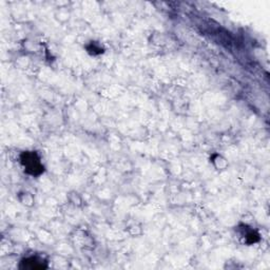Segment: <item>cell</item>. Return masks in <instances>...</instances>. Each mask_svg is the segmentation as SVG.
Instances as JSON below:
<instances>
[{"instance_id": "6da1fadb", "label": "cell", "mask_w": 270, "mask_h": 270, "mask_svg": "<svg viewBox=\"0 0 270 270\" xmlns=\"http://www.w3.org/2000/svg\"><path fill=\"white\" fill-rule=\"evenodd\" d=\"M23 162L27 168V171L31 174H38L41 172V165L39 160L36 158L34 153H26L24 154Z\"/></svg>"}]
</instances>
